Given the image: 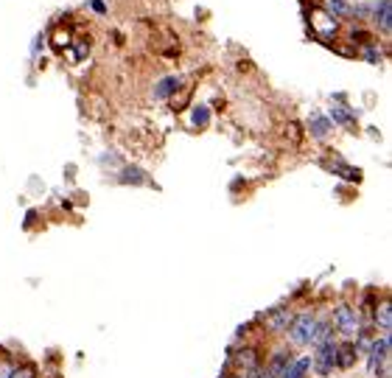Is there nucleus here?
<instances>
[{
	"label": "nucleus",
	"mask_w": 392,
	"mask_h": 378,
	"mask_svg": "<svg viewBox=\"0 0 392 378\" xmlns=\"http://www.w3.org/2000/svg\"><path fill=\"white\" fill-rule=\"evenodd\" d=\"M292 317H294V308L292 306H275L266 314H258L255 317V325H263V334L266 337H283L286 328H289V322H292Z\"/></svg>",
	"instance_id": "nucleus-5"
},
{
	"label": "nucleus",
	"mask_w": 392,
	"mask_h": 378,
	"mask_svg": "<svg viewBox=\"0 0 392 378\" xmlns=\"http://www.w3.org/2000/svg\"><path fill=\"white\" fill-rule=\"evenodd\" d=\"M311 373V353H303V356H294L292 365L286 367L283 378H308Z\"/></svg>",
	"instance_id": "nucleus-15"
},
{
	"label": "nucleus",
	"mask_w": 392,
	"mask_h": 378,
	"mask_svg": "<svg viewBox=\"0 0 392 378\" xmlns=\"http://www.w3.org/2000/svg\"><path fill=\"white\" fill-rule=\"evenodd\" d=\"M42 45H45V34H37V37H34V42H31V59H37V56H39Z\"/></svg>",
	"instance_id": "nucleus-24"
},
{
	"label": "nucleus",
	"mask_w": 392,
	"mask_h": 378,
	"mask_svg": "<svg viewBox=\"0 0 392 378\" xmlns=\"http://www.w3.org/2000/svg\"><path fill=\"white\" fill-rule=\"evenodd\" d=\"M183 84H185V76L183 73L160 76L152 84V101H171V98H177V93L183 90Z\"/></svg>",
	"instance_id": "nucleus-8"
},
{
	"label": "nucleus",
	"mask_w": 392,
	"mask_h": 378,
	"mask_svg": "<svg viewBox=\"0 0 392 378\" xmlns=\"http://www.w3.org/2000/svg\"><path fill=\"white\" fill-rule=\"evenodd\" d=\"M207 124H210V107L194 104L191 107V129H207Z\"/></svg>",
	"instance_id": "nucleus-18"
},
{
	"label": "nucleus",
	"mask_w": 392,
	"mask_h": 378,
	"mask_svg": "<svg viewBox=\"0 0 392 378\" xmlns=\"http://www.w3.org/2000/svg\"><path fill=\"white\" fill-rule=\"evenodd\" d=\"M261 365H263V353H261V345H255V342H244L238 351L230 348V353H227V367L233 373L244 376V373H249Z\"/></svg>",
	"instance_id": "nucleus-4"
},
{
	"label": "nucleus",
	"mask_w": 392,
	"mask_h": 378,
	"mask_svg": "<svg viewBox=\"0 0 392 378\" xmlns=\"http://www.w3.org/2000/svg\"><path fill=\"white\" fill-rule=\"evenodd\" d=\"M70 42H73V34H70V28H62V25H56V28L51 31V48H53L56 53H65V51L70 48Z\"/></svg>",
	"instance_id": "nucleus-16"
},
{
	"label": "nucleus",
	"mask_w": 392,
	"mask_h": 378,
	"mask_svg": "<svg viewBox=\"0 0 392 378\" xmlns=\"http://www.w3.org/2000/svg\"><path fill=\"white\" fill-rule=\"evenodd\" d=\"M370 22L376 25V31L392 34V0H373L370 3Z\"/></svg>",
	"instance_id": "nucleus-11"
},
{
	"label": "nucleus",
	"mask_w": 392,
	"mask_h": 378,
	"mask_svg": "<svg viewBox=\"0 0 392 378\" xmlns=\"http://www.w3.org/2000/svg\"><path fill=\"white\" fill-rule=\"evenodd\" d=\"M317 320L320 314L314 308H306V311H294L283 339L289 348H311V339H314V331H317Z\"/></svg>",
	"instance_id": "nucleus-1"
},
{
	"label": "nucleus",
	"mask_w": 392,
	"mask_h": 378,
	"mask_svg": "<svg viewBox=\"0 0 392 378\" xmlns=\"http://www.w3.org/2000/svg\"><path fill=\"white\" fill-rule=\"evenodd\" d=\"M331 325H334V334L339 337V339H348V342H353L356 339V334L365 328V320H362V314H359V308L356 306H351V303H337L334 308H331Z\"/></svg>",
	"instance_id": "nucleus-2"
},
{
	"label": "nucleus",
	"mask_w": 392,
	"mask_h": 378,
	"mask_svg": "<svg viewBox=\"0 0 392 378\" xmlns=\"http://www.w3.org/2000/svg\"><path fill=\"white\" fill-rule=\"evenodd\" d=\"M87 8H90V11H96L98 17H104V14H110V6H107L104 0H87Z\"/></svg>",
	"instance_id": "nucleus-23"
},
{
	"label": "nucleus",
	"mask_w": 392,
	"mask_h": 378,
	"mask_svg": "<svg viewBox=\"0 0 392 378\" xmlns=\"http://www.w3.org/2000/svg\"><path fill=\"white\" fill-rule=\"evenodd\" d=\"M331 132H334V124L328 121V115L325 112H320V110H314L311 115H308V135L314 138V141H328L331 138Z\"/></svg>",
	"instance_id": "nucleus-12"
},
{
	"label": "nucleus",
	"mask_w": 392,
	"mask_h": 378,
	"mask_svg": "<svg viewBox=\"0 0 392 378\" xmlns=\"http://www.w3.org/2000/svg\"><path fill=\"white\" fill-rule=\"evenodd\" d=\"M356 359H359V353H356L353 342L339 339V348H337V370H351L356 365Z\"/></svg>",
	"instance_id": "nucleus-14"
},
{
	"label": "nucleus",
	"mask_w": 392,
	"mask_h": 378,
	"mask_svg": "<svg viewBox=\"0 0 392 378\" xmlns=\"http://www.w3.org/2000/svg\"><path fill=\"white\" fill-rule=\"evenodd\" d=\"M294 356H297V353H294V348H289V345H280V348L269 351V353L263 356V370H266V376L269 378H283L286 367L292 365V359H294Z\"/></svg>",
	"instance_id": "nucleus-7"
},
{
	"label": "nucleus",
	"mask_w": 392,
	"mask_h": 378,
	"mask_svg": "<svg viewBox=\"0 0 392 378\" xmlns=\"http://www.w3.org/2000/svg\"><path fill=\"white\" fill-rule=\"evenodd\" d=\"M224 378H244V376H241V373H227Z\"/></svg>",
	"instance_id": "nucleus-25"
},
{
	"label": "nucleus",
	"mask_w": 392,
	"mask_h": 378,
	"mask_svg": "<svg viewBox=\"0 0 392 378\" xmlns=\"http://www.w3.org/2000/svg\"><path fill=\"white\" fill-rule=\"evenodd\" d=\"M353 53L362 56V59L370 62V65H381V62H384V45H381L379 39H370V37H365V39L356 45Z\"/></svg>",
	"instance_id": "nucleus-13"
},
{
	"label": "nucleus",
	"mask_w": 392,
	"mask_h": 378,
	"mask_svg": "<svg viewBox=\"0 0 392 378\" xmlns=\"http://www.w3.org/2000/svg\"><path fill=\"white\" fill-rule=\"evenodd\" d=\"M124 185H146L149 183V177L138 169V166H126L124 171H121V177H118Z\"/></svg>",
	"instance_id": "nucleus-19"
},
{
	"label": "nucleus",
	"mask_w": 392,
	"mask_h": 378,
	"mask_svg": "<svg viewBox=\"0 0 392 378\" xmlns=\"http://www.w3.org/2000/svg\"><path fill=\"white\" fill-rule=\"evenodd\" d=\"M308 14V25H311V34L322 42H334L339 34H342V20H337L334 14H328L320 3H311V11L306 8Z\"/></svg>",
	"instance_id": "nucleus-3"
},
{
	"label": "nucleus",
	"mask_w": 392,
	"mask_h": 378,
	"mask_svg": "<svg viewBox=\"0 0 392 378\" xmlns=\"http://www.w3.org/2000/svg\"><path fill=\"white\" fill-rule=\"evenodd\" d=\"M337 348H339V339L311 348V370L320 378H331L337 373Z\"/></svg>",
	"instance_id": "nucleus-6"
},
{
	"label": "nucleus",
	"mask_w": 392,
	"mask_h": 378,
	"mask_svg": "<svg viewBox=\"0 0 392 378\" xmlns=\"http://www.w3.org/2000/svg\"><path fill=\"white\" fill-rule=\"evenodd\" d=\"M370 328H376L381 334H392V303L387 294L373 303V308H370Z\"/></svg>",
	"instance_id": "nucleus-10"
},
{
	"label": "nucleus",
	"mask_w": 392,
	"mask_h": 378,
	"mask_svg": "<svg viewBox=\"0 0 392 378\" xmlns=\"http://www.w3.org/2000/svg\"><path fill=\"white\" fill-rule=\"evenodd\" d=\"M328 14H334L337 20H351L353 17V8H351V3L348 0H325V3H320Z\"/></svg>",
	"instance_id": "nucleus-17"
},
{
	"label": "nucleus",
	"mask_w": 392,
	"mask_h": 378,
	"mask_svg": "<svg viewBox=\"0 0 392 378\" xmlns=\"http://www.w3.org/2000/svg\"><path fill=\"white\" fill-rule=\"evenodd\" d=\"M11 378H39V365L31 362V359H20L17 367H14V373H11Z\"/></svg>",
	"instance_id": "nucleus-20"
},
{
	"label": "nucleus",
	"mask_w": 392,
	"mask_h": 378,
	"mask_svg": "<svg viewBox=\"0 0 392 378\" xmlns=\"http://www.w3.org/2000/svg\"><path fill=\"white\" fill-rule=\"evenodd\" d=\"M328 169H331V171H337L339 177L351 180V183H359V180H362V171H359V169H353V166H345V163H331Z\"/></svg>",
	"instance_id": "nucleus-21"
},
{
	"label": "nucleus",
	"mask_w": 392,
	"mask_h": 378,
	"mask_svg": "<svg viewBox=\"0 0 392 378\" xmlns=\"http://www.w3.org/2000/svg\"><path fill=\"white\" fill-rule=\"evenodd\" d=\"M17 356L14 353H6V351H0V378H11L14 373V367H17Z\"/></svg>",
	"instance_id": "nucleus-22"
},
{
	"label": "nucleus",
	"mask_w": 392,
	"mask_h": 378,
	"mask_svg": "<svg viewBox=\"0 0 392 378\" xmlns=\"http://www.w3.org/2000/svg\"><path fill=\"white\" fill-rule=\"evenodd\" d=\"M328 121L334 126H342L348 132H356L359 126V115L348 107V101H331V110H328Z\"/></svg>",
	"instance_id": "nucleus-9"
}]
</instances>
